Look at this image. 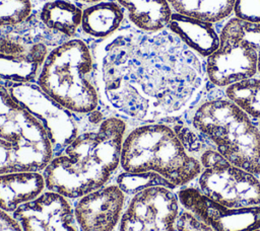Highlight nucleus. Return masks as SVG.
I'll use <instances>...</instances> for the list:
<instances>
[{
  "instance_id": "nucleus-1",
  "label": "nucleus",
  "mask_w": 260,
  "mask_h": 231,
  "mask_svg": "<svg viewBox=\"0 0 260 231\" xmlns=\"http://www.w3.org/2000/svg\"><path fill=\"white\" fill-rule=\"evenodd\" d=\"M104 102L130 126L184 112L207 79L204 60L170 30L131 24L95 47Z\"/></svg>"
},
{
  "instance_id": "nucleus-2",
  "label": "nucleus",
  "mask_w": 260,
  "mask_h": 231,
  "mask_svg": "<svg viewBox=\"0 0 260 231\" xmlns=\"http://www.w3.org/2000/svg\"><path fill=\"white\" fill-rule=\"evenodd\" d=\"M129 127L108 105L88 113L79 134L42 171L46 190L74 201L114 181Z\"/></svg>"
},
{
  "instance_id": "nucleus-3",
  "label": "nucleus",
  "mask_w": 260,
  "mask_h": 231,
  "mask_svg": "<svg viewBox=\"0 0 260 231\" xmlns=\"http://www.w3.org/2000/svg\"><path fill=\"white\" fill-rule=\"evenodd\" d=\"M181 117L210 148L260 177V129L225 97L223 89L206 81L199 96Z\"/></svg>"
},
{
  "instance_id": "nucleus-4",
  "label": "nucleus",
  "mask_w": 260,
  "mask_h": 231,
  "mask_svg": "<svg viewBox=\"0 0 260 231\" xmlns=\"http://www.w3.org/2000/svg\"><path fill=\"white\" fill-rule=\"evenodd\" d=\"M96 43L76 37L52 48L36 79L46 94L77 114L107 105L102 96Z\"/></svg>"
},
{
  "instance_id": "nucleus-5",
  "label": "nucleus",
  "mask_w": 260,
  "mask_h": 231,
  "mask_svg": "<svg viewBox=\"0 0 260 231\" xmlns=\"http://www.w3.org/2000/svg\"><path fill=\"white\" fill-rule=\"evenodd\" d=\"M121 171L154 172L173 186L193 184L201 171L199 159L190 154L166 121L130 126L122 145Z\"/></svg>"
},
{
  "instance_id": "nucleus-6",
  "label": "nucleus",
  "mask_w": 260,
  "mask_h": 231,
  "mask_svg": "<svg viewBox=\"0 0 260 231\" xmlns=\"http://www.w3.org/2000/svg\"><path fill=\"white\" fill-rule=\"evenodd\" d=\"M63 42L31 13L20 23L0 25V81L36 82L49 51Z\"/></svg>"
},
{
  "instance_id": "nucleus-7",
  "label": "nucleus",
  "mask_w": 260,
  "mask_h": 231,
  "mask_svg": "<svg viewBox=\"0 0 260 231\" xmlns=\"http://www.w3.org/2000/svg\"><path fill=\"white\" fill-rule=\"evenodd\" d=\"M201 171L195 186L207 198L229 208L260 206V177L207 148L198 156Z\"/></svg>"
},
{
  "instance_id": "nucleus-8",
  "label": "nucleus",
  "mask_w": 260,
  "mask_h": 231,
  "mask_svg": "<svg viewBox=\"0 0 260 231\" xmlns=\"http://www.w3.org/2000/svg\"><path fill=\"white\" fill-rule=\"evenodd\" d=\"M217 25L219 46L204 60L207 81L223 89L257 76V51L244 40L243 21L232 15Z\"/></svg>"
},
{
  "instance_id": "nucleus-9",
  "label": "nucleus",
  "mask_w": 260,
  "mask_h": 231,
  "mask_svg": "<svg viewBox=\"0 0 260 231\" xmlns=\"http://www.w3.org/2000/svg\"><path fill=\"white\" fill-rule=\"evenodd\" d=\"M12 98L43 126L52 146L53 155L60 153L79 134L87 114H77L65 108L36 82H5Z\"/></svg>"
},
{
  "instance_id": "nucleus-10",
  "label": "nucleus",
  "mask_w": 260,
  "mask_h": 231,
  "mask_svg": "<svg viewBox=\"0 0 260 231\" xmlns=\"http://www.w3.org/2000/svg\"><path fill=\"white\" fill-rule=\"evenodd\" d=\"M181 208L175 189L146 187L128 199L119 231H176Z\"/></svg>"
},
{
  "instance_id": "nucleus-11",
  "label": "nucleus",
  "mask_w": 260,
  "mask_h": 231,
  "mask_svg": "<svg viewBox=\"0 0 260 231\" xmlns=\"http://www.w3.org/2000/svg\"><path fill=\"white\" fill-rule=\"evenodd\" d=\"M181 206L214 231H253L260 229V206L229 208L204 196L194 184L176 189Z\"/></svg>"
},
{
  "instance_id": "nucleus-12",
  "label": "nucleus",
  "mask_w": 260,
  "mask_h": 231,
  "mask_svg": "<svg viewBox=\"0 0 260 231\" xmlns=\"http://www.w3.org/2000/svg\"><path fill=\"white\" fill-rule=\"evenodd\" d=\"M128 199L120 186L112 181L72 201L80 231H119Z\"/></svg>"
},
{
  "instance_id": "nucleus-13",
  "label": "nucleus",
  "mask_w": 260,
  "mask_h": 231,
  "mask_svg": "<svg viewBox=\"0 0 260 231\" xmlns=\"http://www.w3.org/2000/svg\"><path fill=\"white\" fill-rule=\"evenodd\" d=\"M12 217L22 231H80L72 201L51 190L21 205Z\"/></svg>"
},
{
  "instance_id": "nucleus-14",
  "label": "nucleus",
  "mask_w": 260,
  "mask_h": 231,
  "mask_svg": "<svg viewBox=\"0 0 260 231\" xmlns=\"http://www.w3.org/2000/svg\"><path fill=\"white\" fill-rule=\"evenodd\" d=\"M0 138L22 147L53 154L42 124L20 106L0 81Z\"/></svg>"
},
{
  "instance_id": "nucleus-15",
  "label": "nucleus",
  "mask_w": 260,
  "mask_h": 231,
  "mask_svg": "<svg viewBox=\"0 0 260 231\" xmlns=\"http://www.w3.org/2000/svg\"><path fill=\"white\" fill-rule=\"evenodd\" d=\"M31 3V14L48 31L64 41L81 37L83 6L73 0H37Z\"/></svg>"
},
{
  "instance_id": "nucleus-16",
  "label": "nucleus",
  "mask_w": 260,
  "mask_h": 231,
  "mask_svg": "<svg viewBox=\"0 0 260 231\" xmlns=\"http://www.w3.org/2000/svg\"><path fill=\"white\" fill-rule=\"evenodd\" d=\"M167 29L203 60L219 46L217 23L173 12Z\"/></svg>"
},
{
  "instance_id": "nucleus-17",
  "label": "nucleus",
  "mask_w": 260,
  "mask_h": 231,
  "mask_svg": "<svg viewBox=\"0 0 260 231\" xmlns=\"http://www.w3.org/2000/svg\"><path fill=\"white\" fill-rule=\"evenodd\" d=\"M129 24L124 9L116 0H104L83 7L81 37L103 42Z\"/></svg>"
},
{
  "instance_id": "nucleus-18",
  "label": "nucleus",
  "mask_w": 260,
  "mask_h": 231,
  "mask_svg": "<svg viewBox=\"0 0 260 231\" xmlns=\"http://www.w3.org/2000/svg\"><path fill=\"white\" fill-rule=\"evenodd\" d=\"M46 190L41 171H16L0 174V210L12 215L21 205Z\"/></svg>"
},
{
  "instance_id": "nucleus-19",
  "label": "nucleus",
  "mask_w": 260,
  "mask_h": 231,
  "mask_svg": "<svg viewBox=\"0 0 260 231\" xmlns=\"http://www.w3.org/2000/svg\"><path fill=\"white\" fill-rule=\"evenodd\" d=\"M124 9L128 22L143 31L166 29L173 11L167 0H116Z\"/></svg>"
},
{
  "instance_id": "nucleus-20",
  "label": "nucleus",
  "mask_w": 260,
  "mask_h": 231,
  "mask_svg": "<svg viewBox=\"0 0 260 231\" xmlns=\"http://www.w3.org/2000/svg\"><path fill=\"white\" fill-rule=\"evenodd\" d=\"M53 154L22 147L0 138V174L16 171H43Z\"/></svg>"
},
{
  "instance_id": "nucleus-21",
  "label": "nucleus",
  "mask_w": 260,
  "mask_h": 231,
  "mask_svg": "<svg viewBox=\"0 0 260 231\" xmlns=\"http://www.w3.org/2000/svg\"><path fill=\"white\" fill-rule=\"evenodd\" d=\"M175 13L220 23L232 16L235 0H167Z\"/></svg>"
},
{
  "instance_id": "nucleus-22",
  "label": "nucleus",
  "mask_w": 260,
  "mask_h": 231,
  "mask_svg": "<svg viewBox=\"0 0 260 231\" xmlns=\"http://www.w3.org/2000/svg\"><path fill=\"white\" fill-rule=\"evenodd\" d=\"M223 93L252 121L255 123L260 121V76L231 84L223 88Z\"/></svg>"
},
{
  "instance_id": "nucleus-23",
  "label": "nucleus",
  "mask_w": 260,
  "mask_h": 231,
  "mask_svg": "<svg viewBox=\"0 0 260 231\" xmlns=\"http://www.w3.org/2000/svg\"><path fill=\"white\" fill-rule=\"evenodd\" d=\"M114 181L120 186L128 198L146 187L154 185H162L176 190L175 186L154 172L129 173L120 170Z\"/></svg>"
},
{
  "instance_id": "nucleus-24",
  "label": "nucleus",
  "mask_w": 260,
  "mask_h": 231,
  "mask_svg": "<svg viewBox=\"0 0 260 231\" xmlns=\"http://www.w3.org/2000/svg\"><path fill=\"white\" fill-rule=\"evenodd\" d=\"M30 0H0V25L17 24L31 13Z\"/></svg>"
},
{
  "instance_id": "nucleus-25",
  "label": "nucleus",
  "mask_w": 260,
  "mask_h": 231,
  "mask_svg": "<svg viewBox=\"0 0 260 231\" xmlns=\"http://www.w3.org/2000/svg\"><path fill=\"white\" fill-rule=\"evenodd\" d=\"M232 15L244 22L260 24V0H235Z\"/></svg>"
},
{
  "instance_id": "nucleus-26",
  "label": "nucleus",
  "mask_w": 260,
  "mask_h": 231,
  "mask_svg": "<svg viewBox=\"0 0 260 231\" xmlns=\"http://www.w3.org/2000/svg\"><path fill=\"white\" fill-rule=\"evenodd\" d=\"M176 231H214L206 223L198 219L193 213L184 209L180 210L176 221Z\"/></svg>"
},
{
  "instance_id": "nucleus-27",
  "label": "nucleus",
  "mask_w": 260,
  "mask_h": 231,
  "mask_svg": "<svg viewBox=\"0 0 260 231\" xmlns=\"http://www.w3.org/2000/svg\"><path fill=\"white\" fill-rule=\"evenodd\" d=\"M244 29V40L254 47L257 51V71L258 76H260V24H253L243 21Z\"/></svg>"
},
{
  "instance_id": "nucleus-28",
  "label": "nucleus",
  "mask_w": 260,
  "mask_h": 231,
  "mask_svg": "<svg viewBox=\"0 0 260 231\" xmlns=\"http://www.w3.org/2000/svg\"><path fill=\"white\" fill-rule=\"evenodd\" d=\"M0 231H22V229L12 215L0 210Z\"/></svg>"
},
{
  "instance_id": "nucleus-29",
  "label": "nucleus",
  "mask_w": 260,
  "mask_h": 231,
  "mask_svg": "<svg viewBox=\"0 0 260 231\" xmlns=\"http://www.w3.org/2000/svg\"><path fill=\"white\" fill-rule=\"evenodd\" d=\"M74 2L80 4L81 6L85 7L87 5H91V4H95V3H99L101 1H104V0H73Z\"/></svg>"
},
{
  "instance_id": "nucleus-30",
  "label": "nucleus",
  "mask_w": 260,
  "mask_h": 231,
  "mask_svg": "<svg viewBox=\"0 0 260 231\" xmlns=\"http://www.w3.org/2000/svg\"><path fill=\"white\" fill-rule=\"evenodd\" d=\"M257 125H258V127H259V129H260V121L257 123Z\"/></svg>"
},
{
  "instance_id": "nucleus-31",
  "label": "nucleus",
  "mask_w": 260,
  "mask_h": 231,
  "mask_svg": "<svg viewBox=\"0 0 260 231\" xmlns=\"http://www.w3.org/2000/svg\"><path fill=\"white\" fill-rule=\"evenodd\" d=\"M253 231H260V229H256V230H253Z\"/></svg>"
},
{
  "instance_id": "nucleus-32",
  "label": "nucleus",
  "mask_w": 260,
  "mask_h": 231,
  "mask_svg": "<svg viewBox=\"0 0 260 231\" xmlns=\"http://www.w3.org/2000/svg\"><path fill=\"white\" fill-rule=\"evenodd\" d=\"M30 1H31V2H34V1H37V0H30Z\"/></svg>"
}]
</instances>
